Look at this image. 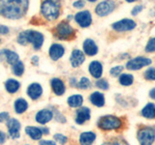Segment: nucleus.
Segmentation results:
<instances>
[{
    "instance_id": "obj_32",
    "label": "nucleus",
    "mask_w": 155,
    "mask_h": 145,
    "mask_svg": "<svg viewBox=\"0 0 155 145\" xmlns=\"http://www.w3.org/2000/svg\"><path fill=\"white\" fill-rule=\"evenodd\" d=\"M96 86L98 87V88L104 89V90L109 89V83H108V81H106L105 79L97 80V82H96Z\"/></svg>"
},
{
    "instance_id": "obj_2",
    "label": "nucleus",
    "mask_w": 155,
    "mask_h": 145,
    "mask_svg": "<svg viewBox=\"0 0 155 145\" xmlns=\"http://www.w3.org/2000/svg\"><path fill=\"white\" fill-rule=\"evenodd\" d=\"M18 43L21 44L22 46H25L28 43H31L34 48H35L36 50H38L39 48H41V47L43 46L44 36L42 33L38 31H34V30L23 31L18 35Z\"/></svg>"
},
{
    "instance_id": "obj_21",
    "label": "nucleus",
    "mask_w": 155,
    "mask_h": 145,
    "mask_svg": "<svg viewBox=\"0 0 155 145\" xmlns=\"http://www.w3.org/2000/svg\"><path fill=\"white\" fill-rule=\"evenodd\" d=\"M96 138V135L92 132L82 133L80 137V142L81 145H91Z\"/></svg>"
},
{
    "instance_id": "obj_30",
    "label": "nucleus",
    "mask_w": 155,
    "mask_h": 145,
    "mask_svg": "<svg viewBox=\"0 0 155 145\" xmlns=\"http://www.w3.org/2000/svg\"><path fill=\"white\" fill-rule=\"evenodd\" d=\"M90 85H91V82L87 77H81L80 82L78 83V87L81 89H87V88H89Z\"/></svg>"
},
{
    "instance_id": "obj_20",
    "label": "nucleus",
    "mask_w": 155,
    "mask_h": 145,
    "mask_svg": "<svg viewBox=\"0 0 155 145\" xmlns=\"http://www.w3.org/2000/svg\"><path fill=\"white\" fill-rule=\"evenodd\" d=\"M25 133L29 135V137H31L34 140H39L41 139L43 132L41 130L40 128L37 127H32V126H28L25 128Z\"/></svg>"
},
{
    "instance_id": "obj_45",
    "label": "nucleus",
    "mask_w": 155,
    "mask_h": 145,
    "mask_svg": "<svg viewBox=\"0 0 155 145\" xmlns=\"http://www.w3.org/2000/svg\"><path fill=\"white\" fill-rule=\"evenodd\" d=\"M114 145H127V144L124 142H114Z\"/></svg>"
},
{
    "instance_id": "obj_5",
    "label": "nucleus",
    "mask_w": 155,
    "mask_h": 145,
    "mask_svg": "<svg viewBox=\"0 0 155 145\" xmlns=\"http://www.w3.org/2000/svg\"><path fill=\"white\" fill-rule=\"evenodd\" d=\"M55 36L61 40H70L75 36V30L68 22L61 21L55 28Z\"/></svg>"
},
{
    "instance_id": "obj_4",
    "label": "nucleus",
    "mask_w": 155,
    "mask_h": 145,
    "mask_svg": "<svg viewBox=\"0 0 155 145\" xmlns=\"http://www.w3.org/2000/svg\"><path fill=\"white\" fill-rule=\"evenodd\" d=\"M122 122L121 120L114 115H107L101 117L98 121V127L103 130H114L121 127Z\"/></svg>"
},
{
    "instance_id": "obj_13",
    "label": "nucleus",
    "mask_w": 155,
    "mask_h": 145,
    "mask_svg": "<svg viewBox=\"0 0 155 145\" xmlns=\"http://www.w3.org/2000/svg\"><path fill=\"white\" fill-rule=\"evenodd\" d=\"M90 119V110L88 108H81L77 110L76 115V122L78 124H84L85 121Z\"/></svg>"
},
{
    "instance_id": "obj_37",
    "label": "nucleus",
    "mask_w": 155,
    "mask_h": 145,
    "mask_svg": "<svg viewBox=\"0 0 155 145\" xmlns=\"http://www.w3.org/2000/svg\"><path fill=\"white\" fill-rule=\"evenodd\" d=\"M142 10H143V6H142V5H138L137 7H135V8L133 9L132 14H133V16H136V14H139L140 11H142Z\"/></svg>"
},
{
    "instance_id": "obj_40",
    "label": "nucleus",
    "mask_w": 155,
    "mask_h": 145,
    "mask_svg": "<svg viewBox=\"0 0 155 145\" xmlns=\"http://www.w3.org/2000/svg\"><path fill=\"white\" fill-rule=\"evenodd\" d=\"M40 145H56V143L51 141V140H41Z\"/></svg>"
},
{
    "instance_id": "obj_46",
    "label": "nucleus",
    "mask_w": 155,
    "mask_h": 145,
    "mask_svg": "<svg viewBox=\"0 0 155 145\" xmlns=\"http://www.w3.org/2000/svg\"><path fill=\"white\" fill-rule=\"evenodd\" d=\"M127 2H134V1H137V0H126Z\"/></svg>"
},
{
    "instance_id": "obj_33",
    "label": "nucleus",
    "mask_w": 155,
    "mask_h": 145,
    "mask_svg": "<svg viewBox=\"0 0 155 145\" xmlns=\"http://www.w3.org/2000/svg\"><path fill=\"white\" fill-rule=\"evenodd\" d=\"M123 70V67L122 66H116L114 68L110 70V76H117L121 74V72Z\"/></svg>"
},
{
    "instance_id": "obj_23",
    "label": "nucleus",
    "mask_w": 155,
    "mask_h": 145,
    "mask_svg": "<svg viewBox=\"0 0 155 145\" xmlns=\"http://www.w3.org/2000/svg\"><path fill=\"white\" fill-rule=\"evenodd\" d=\"M19 86H21V84H19V82L16 79H10L6 81V83H5V88H6L7 92H9V93H16V92L19 89Z\"/></svg>"
},
{
    "instance_id": "obj_28",
    "label": "nucleus",
    "mask_w": 155,
    "mask_h": 145,
    "mask_svg": "<svg viewBox=\"0 0 155 145\" xmlns=\"http://www.w3.org/2000/svg\"><path fill=\"white\" fill-rule=\"evenodd\" d=\"M133 76L131 75H121V76L119 77V83L122 84L124 86H128V85H131L133 83Z\"/></svg>"
},
{
    "instance_id": "obj_42",
    "label": "nucleus",
    "mask_w": 155,
    "mask_h": 145,
    "mask_svg": "<svg viewBox=\"0 0 155 145\" xmlns=\"http://www.w3.org/2000/svg\"><path fill=\"white\" fill-rule=\"evenodd\" d=\"M38 60H39L38 56H33L32 59H31V61H32V63L34 65H38Z\"/></svg>"
},
{
    "instance_id": "obj_16",
    "label": "nucleus",
    "mask_w": 155,
    "mask_h": 145,
    "mask_svg": "<svg viewBox=\"0 0 155 145\" xmlns=\"http://www.w3.org/2000/svg\"><path fill=\"white\" fill-rule=\"evenodd\" d=\"M65 52L64 47L59 44H53L50 48V56L52 60H58Z\"/></svg>"
},
{
    "instance_id": "obj_11",
    "label": "nucleus",
    "mask_w": 155,
    "mask_h": 145,
    "mask_svg": "<svg viewBox=\"0 0 155 145\" xmlns=\"http://www.w3.org/2000/svg\"><path fill=\"white\" fill-rule=\"evenodd\" d=\"M75 19L81 27H88L92 22L91 14L88 11H82L78 13L75 17Z\"/></svg>"
},
{
    "instance_id": "obj_29",
    "label": "nucleus",
    "mask_w": 155,
    "mask_h": 145,
    "mask_svg": "<svg viewBox=\"0 0 155 145\" xmlns=\"http://www.w3.org/2000/svg\"><path fill=\"white\" fill-rule=\"evenodd\" d=\"M13 72H14V74L16 75V76H21L23 74V72H24L23 63L21 62V61H18L15 65H13Z\"/></svg>"
},
{
    "instance_id": "obj_9",
    "label": "nucleus",
    "mask_w": 155,
    "mask_h": 145,
    "mask_svg": "<svg viewBox=\"0 0 155 145\" xmlns=\"http://www.w3.org/2000/svg\"><path fill=\"white\" fill-rule=\"evenodd\" d=\"M7 127L10 137L12 138L19 137V130H21V123L15 118H9L7 120Z\"/></svg>"
},
{
    "instance_id": "obj_36",
    "label": "nucleus",
    "mask_w": 155,
    "mask_h": 145,
    "mask_svg": "<svg viewBox=\"0 0 155 145\" xmlns=\"http://www.w3.org/2000/svg\"><path fill=\"white\" fill-rule=\"evenodd\" d=\"M9 119V113L8 112H1L0 113V122H4Z\"/></svg>"
},
{
    "instance_id": "obj_3",
    "label": "nucleus",
    "mask_w": 155,
    "mask_h": 145,
    "mask_svg": "<svg viewBox=\"0 0 155 145\" xmlns=\"http://www.w3.org/2000/svg\"><path fill=\"white\" fill-rule=\"evenodd\" d=\"M41 12L48 21H54L60 14V3L58 0H45L42 3Z\"/></svg>"
},
{
    "instance_id": "obj_27",
    "label": "nucleus",
    "mask_w": 155,
    "mask_h": 145,
    "mask_svg": "<svg viewBox=\"0 0 155 145\" xmlns=\"http://www.w3.org/2000/svg\"><path fill=\"white\" fill-rule=\"evenodd\" d=\"M82 102H84V99L81 95H73L68 99V104L72 108H79L81 105Z\"/></svg>"
},
{
    "instance_id": "obj_18",
    "label": "nucleus",
    "mask_w": 155,
    "mask_h": 145,
    "mask_svg": "<svg viewBox=\"0 0 155 145\" xmlns=\"http://www.w3.org/2000/svg\"><path fill=\"white\" fill-rule=\"evenodd\" d=\"M102 72H103V67L102 64L98 61H93L90 63L89 65V72L91 76L95 77V79H99L102 76Z\"/></svg>"
},
{
    "instance_id": "obj_31",
    "label": "nucleus",
    "mask_w": 155,
    "mask_h": 145,
    "mask_svg": "<svg viewBox=\"0 0 155 145\" xmlns=\"http://www.w3.org/2000/svg\"><path fill=\"white\" fill-rule=\"evenodd\" d=\"M144 77L147 80H154L155 79V69L154 68H150L147 72H144Z\"/></svg>"
},
{
    "instance_id": "obj_41",
    "label": "nucleus",
    "mask_w": 155,
    "mask_h": 145,
    "mask_svg": "<svg viewBox=\"0 0 155 145\" xmlns=\"http://www.w3.org/2000/svg\"><path fill=\"white\" fill-rule=\"evenodd\" d=\"M5 140H6V135L3 132L0 130V144H3L5 142Z\"/></svg>"
},
{
    "instance_id": "obj_35",
    "label": "nucleus",
    "mask_w": 155,
    "mask_h": 145,
    "mask_svg": "<svg viewBox=\"0 0 155 145\" xmlns=\"http://www.w3.org/2000/svg\"><path fill=\"white\" fill-rule=\"evenodd\" d=\"M54 139L57 142H59L60 144H65L67 142V137L65 135H63L61 134H54Z\"/></svg>"
},
{
    "instance_id": "obj_14",
    "label": "nucleus",
    "mask_w": 155,
    "mask_h": 145,
    "mask_svg": "<svg viewBox=\"0 0 155 145\" xmlns=\"http://www.w3.org/2000/svg\"><path fill=\"white\" fill-rule=\"evenodd\" d=\"M84 59H85V57L84 53H82V51L79 50H75L71 54L70 61L73 67H79L84 62Z\"/></svg>"
},
{
    "instance_id": "obj_15",
    "label": "nucleus",
    "mask_w": 155,
    "mask_h": 145,
    "mask_svg": "<svg viewBox=\"0 0 155 145\" xmlns=\"http://www.w3.org/2000/svg\"><path fill=\"white\" fill-rule=\"evenodd\" d=\"M52 112L48 109H42L36 114V121L40 124H46L52 119Z\"/></svg>"
},
{
    "instance_id": "obj_6",
    "label": "nucleus",
    "mask_w": 155,
    "mask_h": 145,
    "mask_svg": "<svg viewBox=\"0 0 155 145\" xmlns=\"http://www.w3.org/2000/svg\"><path fill=\"white\" fill-rule=\"evenodd\" d=\"M138 139L140 145H151L155 139V130L152 128H143L138 132Z\"/></svg>"
},
{
    "instance_id": "obj_8",
    "label": "nucleus",
    "mask_w": 155,
    "mask_h": 145,
    "mask_svg": "<svg viewBox=\"0 0 155 145\" xmlns=\"http://www.w3.org/2000/svg\"><path fill=\"white\" fill-rule=\"evenodd\" d=\"M151 63V60L148 59V58H145V57H137L135 59L130 60L127 65H126V68L128 70H140L142 69L143 67L144 66H147Z\"/></svg>"
},
{
    "instance_id": "obj_34",
    "label": "nucleus",
    "mask_w": 155,
    "mask_h": 145,
    "mask_svg": "<svg viewBox=\"0 0 155 145\" xmlns=\"http://www.w3.org/2000/svg\"><path fill=\"white\" fill-rule=\"evenodd\" d=\"M145 50H147V52L155 51V38L151 39V40H149V42L147 43V47H145Z\"/></svg>"
},
{
    "instance_id": "obj_22",
    "label": "nucleus",
    "mask_w": 155,
    "mask_h": 145,
    "mask_svg": "<svg viewBox=\"0 0 155 145\" xmlns=\"http://www.w3.org/2000/svg\"><path fill=\"white\" fill-rule=\"evenodd\" d=\"M90 102L96 106H103L105 104L104 95L100 92H94L90 96Z\"/></svg>"
},
{
    "instance_id": "obj_12",
    "label": "nucleus",
    "mask_w": 155,
    "mask_h": 145,
    "mask_svg": "<svg viewBox=\"0 0 155 145\" xmlns=\"http://www.w3.org/2000/svg\"><path fill=\"white\" fill-rule=\"evenodd\" d=\"M43 94V88L39 83H32L27 88V95L32 100L39 99Z\"/></svg>"
},
{
    "instance_id": "obj_1",
    "label": "nucleus",
    "mask_w": 155,
    "mask_h": 145,
    "mask_svg": "<svg viewBox=\"0 0 155 145\" xmlns=\"http://www.w3.org/2000/svg\"><path fill=\"white\" fill-rule=\"evenodd\" d=\"M27 8L28 0H0V14L6 18H21Z\"/></svg>"
},
{
    "instance_id": "obj_44",
    "label": "nucleus",
    "mask_w": 155,
    "mask_h": 145,
    "mask_svg": "<svg viewBox=\"0 0 155 145\" xmlns=\"http://www.w3.org/2000/svg\"><path fill=\"white\" fill-rule=\"evenodd\" d=\"M149 96H150V98H152V99H155V88H153L151 91H150V93H149Z\"/></svg>"
},
{
    "instance_id": "obj_10",
    "label": "nucleus",
    "mask_w": 155,
    "mask_h": 145,
    "mask_svg": "<svg viewBox=\"0 0 155 145\" xmlns=\"http://www.w3.org/2000/svg\"><path fill=\"white\" fill-rule=\"evenodd\" d=\"M136 26L135 21H133L132 19L125 18L122 21H119L117 22H115L113 24V28L116 31H128L132 30Z\"/></svg>"
},
{
    "instance_id": "obj_7",
    "label": "nucleus",
    "mask_w": 155,
    "mask_h": 145,
    "mask_svg": "<svg viewBox=\"0 0 155 145\" xmlns=\"http://www.w3.org/2000/svg\"><path fill=\"white\" fill-rule=\"evenodd\" d=\"M114 8H115L114 1H113V0H105V1L101 2L97 5L95 12L98 16L105 17V16H108L109 14L113 12Z\"/></svg>"
},
{
    "instance_id": "obj_38",
    "label": "nucleus",
    "mask_w": 155,
    "mask_h": 145,
    "mask_svg": "<svg viewBox=\"0 0 155 145\" xmlns=\"http://www.w3.org/2000/svg\"><path fill=\"white\" fill-rule=\"evenodd\" d=\"M9 33V28L5 25H0V34H3V35H6Z\"/></svg>"
},
{
    "instance_id": "obj_24",
    "label": "nucleus",
    "mask_w": 155,
    "mask_h": 145,
    "mask_svg": "<svg viewBox=\"0 0 155 145\" xmlns=\"http://www.w3.org/2000/svg\"><path fill=\"white\" fill-rule=\"evenodd\" d=\"M142 114L148 119L155 118V105L153 104H147L142 110Z\"/></svg>"
},
{
    "instance_id": "obj_47",
    "label": "nucleus",
    "mask_w": 155,
    "mask_h": 145,
    "mask_svg": "<svg viewBox=\"0 0 155 145\" xmlns=\"http://www.w3.org/2000/svg\"><path fill=\"white\" fill-rule=\"evenodd\" d=\"M88 1H90V2H95L96 0H88Z\"/></svg>"
},
{
    "instance_id": "obj_48",
    "label": "nucleus",
    "mask_w": 155,
    "mask_h": 145,
    "mask_svg": "<svg viewBox=\"0 0 155 145\" xmlns=\"http://www.w3.org/2000/svg\"><path fill=\"white\" fill-rule=\"evenodd\" d=\"M103 145H106V144H103Z\"/></svg>"
},
{
    "instance_id": "obj_43",
    "label": "nucleus",
    "mask_w": 155,
    "mask_h": 145,
    "mask_svg": "<svg viewBox=\"0 0 155 145\" xmlns=\"http://www.w3.org/2000/svg\"><path fill=\"white\" fill-rule=\"evenodd\" d=\"M40 129L43 132V134H48V133H50V130L48 128H40Z\"/></svg>"
},
{
    "instance_id": "obj_19",
    "label": "nucleus",
    "mask_w": 155,
    "mask_h": 145,
    "mask_svg": "<svg viewBox=\"0 0 155 145\" xmlns=\"http://www.w3.org/2000/svg\"><path fill=\"white\" fill-rule=\"evenodd\" d=\"M51 88L54 92V94L57 96H61L65 92V85L63 83V81L59 79H51Z\"/></svg>"
},
{
    "instance_id": "obj_39",
    "label": "nucleus",
    "mask_w": 155,
    "mask_h": 145,
    "mask_svg": "<svg viewBox=\"0 0 155 145\" xmlns=\"http://www.w3.org/2000/svg\"><path fill=\"white\" fill-rule=\"evenodd\" d=\"M84 6V1H81V0H79V1H76L74 3V7L77 8V9H81Z\"/></svg>"
},
{
    "instance_id": "obj_25",
    "label": "nucleus",
    "mask_w": 155,
    "mask_h": 145,
    "mask_svg": "<svg viewBox=\"0 0 155 145\" xmlns=\"http://www.w3.org/2000/svg\"><path fill=\"white\" fill-rule=\"evenodd\" d=\"M27 108H28V104L24 99H18L15 102V110L18 114L23 113L27 109Z\"/></svg>"
},
{
    "instance_id": "obj_26",
    "label": "nucleus",
    "mask_w": 155,
    "mask_h": 145,
    "mask_svg": "<svg viewBox=\"0 0 155 145\" xmlns=\"http://www.w3.org/2000/svg\"><path fill=\"white\" fill-rule=\"evenodd\" d=\"M4 54H5V58H6L7 62L10 65H15L17 62H18V55L16 52H14L12 50H4Z\"/></svg>"
},
{
    "instance_id": "obj_17",
    "label": "nucleus",
    "mask_w": 155,
    "mask_h": 145,
    "mask_svg": "<svg viewBox=\"0 0 155 145\" xmlns=\"http://www.w3.org/2000/svg\"><path fill=\"white\" fill-rule=\"evenodd\" d=\"M84 50L87 55L93 56L98 52V47H97L96 44L91 39H87L84 43Z\"/></svg>"
}]
</instances>
